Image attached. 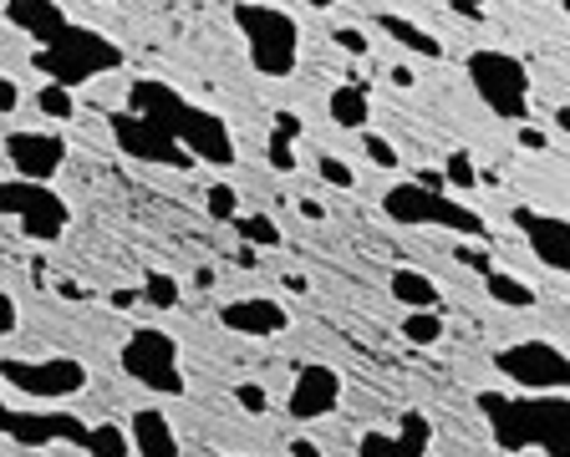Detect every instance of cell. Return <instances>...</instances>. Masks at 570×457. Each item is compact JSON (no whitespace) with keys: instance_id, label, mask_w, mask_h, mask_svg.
I'll return each mask as SVG.
<instances>
[{"instance_id":"obj_29","label":"cell","mask_w":570,"mask_h":457,"mask_svg":"<svg viewBox=\"0 0 570 457\" xmlns=\"http://www.w3.org/2000/svg\"><path fill=\"white\" fill-rule=\"evenodd\" d=\"M204 213H209V219H239L235 183H209V188H204Z\"/></svg>"},{"instance_id":"obj_24","label":"cell","mask_w":570,"mask_h":457,"mask_svg":"<svg viewBox=\"0 0 570 457\" xmlns=\"http://www.w3.org/2000/svg\"><path fill=\"white\" fill-rule=\"evenodd\" d=\"M433 447V427H428L423 411H407L403 427H397V457H428Z\"/></svg>"},{"instance_id":"obj_7","label":"cell","mask_w":570,"mask_h":457,"mask_svg":"<svg viewBox=\"0 0 570 457\" xmlns=\"http://www.w3.org/2000/svg\"><path fill=\"white\" fill-rule=\"evenodd\" d=\"M0 213H11V219L21 223V235L41 239V245L61 239L71 223L67 199L51 193L47 183H26V178H0Z\"/></svg>"},{"instance_id":"obj_42","label":"cell","mask_w":570,"mask_h":457,"mask_svg":"<svg viewBox=\"0 0 570 457\" xmlns=\"http://www.w3.org/2000/svg\"><path fill=\"white\" fill-rule=\"evenodd\" d=\"M387 77H392V82H397V87H413V67H392Z\"/></svg>"},{"instance_id":"obj_28","label":"cell","mask_w":570,"mask_h":457,"mask_svg":"<svg viewBox=\"0 0 570 457\" xmlns=\"http://www.w3.org/2000/svg\"><path fill=\"white\" fill-rule=\"evenodd\" d=\"M142 300L158 305V310H174V305L184 300V295H178V280H174V275L148 270V275H142Z\"/></svg>"},{"instance_id":"obj_19","label":"cell","mask_w":570,"mask_h":457,"mask_svg":"<svg viewBox=\"0 0 570 457\" xmlns=\"http://www.w3.org/2000/svg\"><path fill=\"white\" fill-rule=\"evenodd\" d=\"M377 31H387L392 41L403 51H413V57H443V41L433 31H423L417 21H407V16L397 11H377Z\"/></svg>"},{"instance_id":"obj_41","label":"cell","mask_w":570,"mask_h":457,"mask_svg":"<svg viewBox=\"0 0 570 457\" xmlns=\"http://www.w3.org/2000/svg\"><path fill=\"white\" fill-rule=\"evenodd\" d=\"M275 128H285V132H296V138H301V118H296V112H275Z\"/></svg>"},{"instance_id":"obj_43","label":"cell","mask_w":570,"mask_h":457,"mask_svg":"<svg viewBox=\"0 0 570 457\" xmlns=\"http://www.w3.org/2000/svg\"><path fill=\"white\" fill-rule=\"evenodd\" d=\"M291 457H321V453H316V443H306V437H301V443H291Z\"/></svg>"},{"instance_id":"obj_30","label":"cell","mask_w":570,"mask_h":457,"mask_svg":"<svg viewBox=\"0 0 570 457\" xmlns=\"http://www.w3.org/2000/svg\"><path fill=\"white\" fill-rule=\"evenodd\" d=\"M443 183L449 188H474L479 183V168H474V158H469L463 148L449 152V163H443Z\"/></svg>"},{"instance_id":"obj_32","label":"cell","mask_w":570,"mask_h":457,"mask_svg":"<svg viewBox=\"0 0 570 457\" xmlns=\"http://www.w3.org/2000/svg\"><path fill=\"white\" fill-rule=\"evenodd\" d=\"M362 152H367V163H377L382 173H397V148H392L382 132H362Z\"/></svg>"},{"instance_id":"obj_26","label":"cell","mask_w":570,"mask_h":457,"mask_svg":"<svg viewBox=\"0 0 570 457\" xmlns=\"http://www.w3.org/2000/svg\"><path fill=\"white\" fill-rule=\"evenodd\" d=\"M36 107H41V118H51V122L77 118V97H71V87H61V82L41 87V92H36Z\"/></svg>"},{"instance_id":"obj_3","label":"cell","mask_w":570,"mask_h":457,"mask_svg":"<svg viewBox=\"0 0 570 457\" xmlns=\"http://www.w3.org/2000/svg\"><path fill=\"white\" fill-rule=\"evenodd\" d=\"M235 26L249 47V67L261 77H291L301 61V26L281 11V6H255L239 0L235 6Z\"/></svg>"},{"instance_id":"obj_17","label":"cell","mask_w":570,"mask_h":457,"mask_svg":"<svg viewBox=\"0 0 570 457\" xmlns=\"http://www.w3.org/2000/svg\"><path fill=\"white\" fill-rule=\"evenodd\" d=\"M6 21L16 26V31H26V36H36L41 47H47L51 36H61L67 31V11H61L57 0H11L6 6Z\"/></svg>"},{"instance_id":"obj_34","label":"cell","mask_w":570,"mask_h":457,"mask_svg":"<svg viewBox=\"0 0 570 457\" xmlns=\"http://www.w3.org/2000/svg\"><path fill=\"white\" fill-rule=\"evenodd\" d=\"M356 457H397V437H387V433H367L362 443H356Z\"/></svg>"},{"instance_id":"obj_27","label":"cell","mask_w":570,"mask_h":457,"mask_svg":"<svg viewBox=\"0 0 570 457\" xmlns=\"http://www.w3.org/2000/svg\"><path fill=\"white\" fill-rule=\"evenodd\" d=\"M265 158H271L275 173H296V132H285V128L265 132Z\"/></svg>"},{"instance_id":"obj_49","label":"cell","mask_w":570,"mask_h":457,"mask_svg":"<svg viewBox=\"0 0 570 457\" xmlns=\"http://www.w3.org/2000/svg\"><path fill=\"white\" fill-rule=\"evenodd\" d=\"M566 11H570V0H566Z\"/></svg>"},{"instance_id":"obj_11","label":"cell","mask_w":570,"mask_h":457,"mask_svg":"<svg viewBox=\"0 0 570 457\" xmlns=\"http://www.w3.org/2000/svg\"><path fill=\"white\" fill-rule=\"evenodd\" d=\"M174 138L184 142V152H189L194 163H214V168H229L235 163V138H229V122L214 118V112H204V107H184L174 118Z\"/></svg>"},{"instance_id":"obj_40","label":"cell","mask_w":570,"mask_h":457,"mask_svg":"<svg viewBox=\"0 0 570 457\" xmlns=\"http://www.w3.org/2000/svg\"><path fill=\"white\" fill-rule=\"evenodd\" d=\"M449 6H453V11H459V16H469V21H474V16H479V6H489V0H449Z\"/></svg>"},{"instance_id":"obj_47","label":"cell","mask_w":570,"mask_h":457,"mask_svg":"<svg viewBox=\"0 0 570 457\" xmlns=\"http://www.w3.org/2000/svg\"><path fill=\"white\" fill-rule=\"evenodd\" d=\"M6 423H11V407H6V401H0V427H6Z\"/></svg>"},{"instance_id":"obj_46","label":"cell","mask_w":570,"mask_h":457,"mask_svg":"<svg viewBox=\"0 0 570 457\" xmlns=\"http://www.w3.org/2000/svg\"><path fill=\"white\" fill-rule=\"evenodd\" d=\"M301 6H311V11H332L336 0H301Z\"/></svg>"},{"instance_id":"obj_9","label":"cell","mask_w":570,"mask_h":457,"mask_svg":"<svg viewBox=\"0 0 570 457\" xmlns=\"http://www.w3.org/2000/svg\"><path fill=\"white\" fill-rule=\"evenodd\" d=\"M0 381L41 401H67L87 391V366L71 356H47V361H0Z\"/></svg>"},{"instance_id":"obj_6","label":"cell","mask_w":570,"mask_h":457,"mask_svg":"<svg viewBox=\"0 0 570 457\" xmlns=\"http://www.w3.org/2000/svg\"><path fill=\"white\" fill-rule=\"evenodd\" d=\"M494 371L510 376L520 391L530 397H556V391H570V356L550 340H514L494 356Z\"/></svg>"},{"instance_id":"obj_44","label":"cell","mask_w":570,"mask_h":457,"mask_svg":"<svg viewBox=\"0 0 570 457\" xmlns=\"http://www.w3.org/2000/svg\"><path fill=\"white\" fill-rule=\"evenodd\" d=\"M132 300H138V290H118V295H112V305H118V310H128Z\"/></svg>"},{"instance_id":"obj_20","label":"cell","mask_w":570,"mask_h":457,"mask_svg":"<svg viewBox=\"0 0 570 457\" xmlns=\"http://www.w3.org/2000/svg\"><path fill=\"white\" fill-rule=\"evenodd\" d=\"M387 290L403 310H439V280L423 270H392Z\"/></svg>"},{"instance_id":"obj_21","label":"cell","mask_w":570,"mask_h":457,"mask_svg":"<svg viewBox=\"0 0 570 457\" xmlns=\"http://www.w3.org/2000/svg\"><path fill=\"white\" fill-rule=\"evenodd\" d=\"M484 290H489V300L504 305V310H530V305H534V290H530V285L514 280V275H504V270L484 275Z\"/></svg>"},{"instance_id":"obj_22","label":"cell","mask_w":570,"mask_h":457,"mask_svg":"<svg viewBox=\"0 0 570 457\" xmlns=\"http://www.w3.org/2000/svg\"><path fill=\"white\" fill-rule=\"evenodd\" d=\"M87 453L92 457H132V437L122 433V423H97V427H87Z\"/></svg>"},{"instance_id":"obj_10","label":"cell","mask_w":570,"mask_h":457,"mask_svg":"<svg viewBox=\"0 0 570 457\" xmlns=\"http://www.w3.org/2000/svg\"><path fill=\"white\" fill-rule=\"evenodd\" d=\"M112 138H118V148L128 152V158H138V163H168V168H178V173H189L194 168V158L184 152V142L154 118L118 112V118H112Z\"/></svg>"},{"instance_id":"obj_18","label":"cell","mask_w":570,"mask_h":457,"mask_svg":"<svg viewBox=\"0 0 570 457\" xmlns=\"http://www.w3.org/2000/svg\"><path fill=\"white\" fill-rule=\"evenodd\" d=\"M326 118H332L342 132H367L372 128V97H367V87L342 82L332 97H326Z\"/></svg>"},{"instance_id":"obj_23","label":"cell","mask_w":570,"mask_h":457,"mask_svg":"<svg viewBox=\"0 0 570 457\" xmlns=\"http://www.w3.org/2000/svg\"><path fill=\"white\" fill-rule=\"evenodd\" d=\"M443 336H449V330H443L439 310H407V316H403V340H407V346H423V351H428V346H439Z\"/></svg>"},{"instance_id":"obj_2","label":"cell","mask_w":570,"mask_h":457,"mask_svg":"<svg viewBox=\"0 0 570 457\" xmlns=\"http://www.w3.org/2000/svg\"><path fill=\"white\" fill-rule=\"evenodd\" d=\"M118 67H122L118 41H107L92 26H67V31L51 36L47 47L36 51V71H47V82H61V87L97 82V77H107Z\"/></svg>"},{"instance_id":"obj_1","label":"cell","mask_w":570,"mask_h":457,"mask_svg":"<svg viewBox=\"0 0 570 457\" xmlns=\"http://www.w3.org/2000/svg\"><path fill=\"white\" fill-rule=\"evenodd\" d=\"M479 411L489 417V433L504 453H524V447H540L546 457H570V397H499L484 391Z\"/></svg>"},{"instance_id":"obj_37","label":"cell","mask_w":570,"mask_h":457,"mask_svg":"<svg viewBox=\"0 0 570 457\" xmlns=\"http://www.w3.org/2000/svg\"><path fill=\"white\" fill-rule=\"evenodd\" d=\"M514 138H520L524 152H546L550 148V132H540L534 122H520V132H514Z\"/></svg>"},{"instance_id":"obj_12","label":"cell","mask_w":570,"mask_h":457,"mask_svg":"<svg viewBox=\"0 0 570 457\" xmlns=\"http://www.w3.org/2000/svg\"><path fill=\"white\" fill-rule=\"evenodd\" d=\"M6 158H11V173L26 178V183H51L67 163V138L61 132H41L26 128L6 138Z\"/></svg>"},{"instance_id":"obj_8","label":"cell","mask_w":570,"mask_h":457,"mask_svg":"<svg viewBox=\"0 0 570 457\" xmlns=\"http://www.w3.org/2000/svg\"><path fill=\"white\" fill-rule=\"evenodd\" d=\"M122 371L138 387L158 391V397H184V361H178V340L164 330H132L122 346Z\"/></svg>"},{"instance_id":"obj_4","label":"cell","mask_w":570,"mask_h":457,"mask_svg":"<svg viewBox=\"0 0 570 457\" xmlns=\"http://www.w3.org/2000/svg\"><path fill=\"white\" fill-rule=\"evenodd\" d=\"M463 71H469L479 102H484L494 118H504V122L530 118V67H524L514 51H494V47L469 51Z\"/></svg>"},{"instance_id":"obj_45","label":"cell","mask_w":570,"mask_h":457,"mask_svg":"<svg viewBox=\"0 0 570 457\" xmlns=\"http://www.w3.org/2000/svg\"><path fill=\"white\" fill-rule=\"evenodd\" d=\"M556 128H560V132H570V102H566V107H556Z\"/></svg>"},{"instance_id":"obj_38","label":"cell","mask_w":570,"mask_h":457,"mask_svg":"<svg viewBox=\"0 0 570 457\" xmlns=\"http://www.w3.org/2000/svg\"><path fill=\"white\" fill-rule=\"evenodd\" d=\"M16 107H21V87H16L11 77H6V71H0V112H6V118H11Z\"/></svg>"},{"instance_id":"obj_31","label":"cell","mask_w":570,"mask_h":457,"mask_svg":"<svg viewBox=\"0 0 570 457\" xmlns=\"http://www.w3.org/2000/svg\"><path fill=\"white\" fill-rule=\"evenodd\" d=\"M316 173L326 178L332 188H342V193H352V188H356L352 163H346V158H336V152H321V158H316Z\"/></svg>"},{"instance_id":"obj_35","label":"cell","mask_w":570,"mask_h":457,"mask_svg":"<svg viewBox=\"0 0 570 457\" xmlns=\"http://www.w3.org/2000/svg\"><path fill=\"white\" fill-rule=\"evenodd\" d=\"M332 41H336V47H342V51H346V57H367V51H372L367 31H356V26H342V31H336V36H332Z\"/></svg>"},{"instance_id":"obj_48","label":"cell","mask_w":570,"mask_h":457,"mask_svg":"<svg viewBox=\"0 0 570 457\" xmlns=\"http://www.w3.org/2000/svg\"><path fill=\"white\" fill-rule=\"evenodd\" d=\"M0 6H11V0H0Z\"/></svg>"},{"instance_id":"obj_25","label":"cell","mask_w":570,"mask_h":457,"mask_svg":"<svg viewBox=\"0 0 570 457\" xmlns=\"http://www.w3.org/2000/svg\"><path fill=\"white\" fill-rule=\"evenodd\" d=\"M235 229H239V239H245L249 249H275L281 245V223H275L271 213H239Z\"/></svg>"},{"instance_id":"obj_14","label":"cell","mask_w":570,"mask_h":457,"mask_svg":"<svg viewBox=\"0 0 570 457\" xmlns=\"http://www.w3.org/2000/svg\"><path fill=\"white\" fill-rule=\"evenodd\" d=\"M514 223L524 229L530 249L546 259L550 270L570 275V219H560V213H540V209H514Z\"/></svg>"},{"instance_id":"obj_16","label":"cell","mask_w":570,"mask_h":457,"mask_svg":"<svg viewBox=\"0 0 570 457\" xmlns=\"http://www.w3.org/2000/svg\"><path fill=\"white\" fill-rule=\"evenodd\" d=\"M128 437H132V453L138 457H178V433L168 423L164 411L142 407L128 417Z\"/></svg>"},{"instance_id":"obj_15","label":"cell","mask_w":570,"mask_h":457,"mask_svg":"<svg viewBox=\"0 0 570 457\" xmlns=\"http://www.w3.org/2000/svg\"><path fill=\"white\" fill-rule=\"evenodd\" d=\"M219 320H225V330H235V336H281L285 326H291V316H285V305L271 300V295H245V300H229L225 310H219Z\"/></svg>"},{"instance_id":"obj_13","label":"cell","mask_w":570,"mask_h":457,"mask_svg":"<svg viewBox=\"0 0 570 457\" xmlns=\"http://www.w3.org/2000/svg\"><path fill=\"white\" fill-rule=\"evenodd\" d=\"M336 401H342V371H336V366H306V371L296 376L291 397H285V411H291L296 423H316V417L336 411Z\"/></svg>"},{"instance_id":"obj_33","label":"cell","mask_w":570,"mask_h":457,"mask_svg":"<svg viewBox=\"0 0 570 457\" xmlns=\"http://www.w3.org/2000/svg\"><path fill=\"white\" fill-rule=\"evenodd\" d=\"M453 255H459V265H469V270L474 275H494L499 265H494V255H489L484 245H479V239H463L459 249H453Z\"/></svg>"},{"instance_id":"obj_39","label":"cell","mask_w":570,"mask_h":457,"mask_svg":"<svg viewBox=\"0 0 570 457\" xmlns=\"http://www.w3.org/2000/svg\"><path fill=\"white\" fill-rule=\"evenodd\" d=\"M16 320H21V316H16V300H11V295H0V336H11Z\"/></svg>"},{"instance_id":"obj_5","label":"cell","mask_w":570,"mask_h":457,"mask_svg":"<svg viewBox=\"0 0 570 457\" xmlns=\"http://www.w3.org/2000/svg\"><path fill=\"white\" fill-rule=\"evenodd\" d=\"M382 209H387V219H397V223H439V229H449V235H459V239H484L489 235L484 213H474L469 203L449 199V193H439V188H423V183L387 188Z\"/></svg>"},{"instance_id":"obj_36","label":"cell","mask_w":570,"mask_h":457,"mask_svg":"<svg viewBox=\"0 0 570 457\" xmlns=\"http://www.w3.org/2000/svg\"><path fill=\"white\" fill-rule=\"evenodd\" d=\"M235 401H239V407H245V411H255V417H261V411L271 407V397H265V391L255 387V381H245V387L235 391Z\"/></svg>"}]
</instances>
